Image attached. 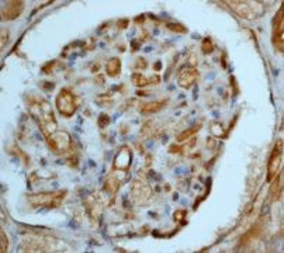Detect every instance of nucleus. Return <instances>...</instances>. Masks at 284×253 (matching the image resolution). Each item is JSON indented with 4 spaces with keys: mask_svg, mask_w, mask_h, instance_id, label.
<instances>
[{
    "mask_svg": "<svg viewBox=\"0 0 284 253\" xmlns=\"http://www.w3.org/2000/svg\"><path fill=\"white\" fill-rule=\"evenodd\" d=\"M4 41H6V30L1 31V47H4Z\"/></svg>",
    "mask_w": 284,
    "mask_h": 253,
    "instance_id": "obj_27",
    "label": "nucleus"
},
{
    "mask_svg": "<svg viewBox=\"0 0 284 253\" xmlns=\"http://www.w3.org/2000/svg\"><path fill=\"white\" fill-rule=\"evenodd\" d=\"M233 13H236L239 17L246 20L258 19L263 14L264 6L260 1H248V0H232L225 1Z\"/></svg>",
    "mask_w": 284,
    "mask_h": 253,
    "instance_id": "obj_2",
    "label": "nucleus"
},
{
    "mask_svg": "<svg viewBox=\"0 0 284 253\" xmlns=\"http://www.w3.org/2000/svg\"><path fill=\"white\" fill-rule=\"evenodd\" d=\"M24 9V3L23 1H7V4L3 7V19L4 20H14L21 14V11Z\"/></svg>",
    "mask_w": 284,
    "mask_h": 253,
    "instance_id": "obj_14",
    "label": "nucleus"
},
{
    "mask_svg": "<svg viewBox=\"0 0 284 253\" xmlns=\"http://www.w3.org/2000/svg\"><path fill=\"white\" fill-rule=\"evenodd\" d=\"M105 72L110 77H116L121 72V61L118 58H111L105 65Z\"/></svg>",
    "mask_w": 284,
    "mask_h": 253,
    "instance_id": "obj_16",
    "label": "nucleus"
},
{
    "mask_svg": "<svg viewBox=\"0 0 284 253\" xmlns=\"http://www.w3.org/2000/svg\"><path fill=\"white\" fill-rule=\"evenodd\" d=\"M201 129V123L200 124H196V126H193L191 128H189V129H184L183 132H180L179 135H178V138H176V141L178 142H183V141H186V139H189V138H191L197 131H200Z\"/></svg>",
    "mask_w": 284,
    "mask_h": 253,
    "instance_id": "obj_17",
    "label": "nucleus"
},
{
    "mask_svg": "<svg viewBox=\"0 0 284 253\" xmlns=\"http://www.w3.org/2000/svg\"><path fill=\"white\" fill-rule=\"evenodd\" d=\"M131 197L138 205H145L152 197V189L145 180H135L131 184Z\"/></svg>",
    "mask_w": 284,
    "mask_h": 253,
    "instance_id": "obj_7",
    "label": "nucleus"
},
{
    "mask_svg": "<svg viewBox=\"0 0 284 253\" xmlns=\"http://www.w3.org/2000/svg\"><path fill=\"white\" fill-rule=\"evenodd\" d=\"M66 196V191H53V193H37L27 196V200L32 207H48L56 208L61 205V202Z\"/></svg>",
    "mask_w": 284,
    "mask_h": 253,
    "instance_id": "obj_3",
    "label": "nucleus"
},
{
    "mask_svg": "<svg viewBox=\"0 0 284 253\" xmlns=\"http://www.w3.org/2000/svg\"><path fill=\"white\" fill-rule=\"evenodd\" d=\"M138 66H142V68H145V66H147V62H145V59L139 58V59H138Z\"/></svg>",
    "mask_w": 284,
    "mask_h": 253,
    "instance_id": "obj_26",
    "label": "nucleus"
},
{
    "mask_svg": "<svg viewBox=\"0 0 284 253\" xmlns=\"http://www.w3.org/2000/svg\"><path fill=\"white\" fill-rule=\"evenodd\" d=\"M155 68H156V69H158V71H159V69H160V62L156 63V65H155Z\"/></svg>",
    "mask_w": 284,
    "mask_h": 253,
    "instance_id": "obj_28",
    "label": "nucleus"
},
{
    "mask_svg": "<svg viewBox=\"0 0 284 253\" xmlns=\"http://www.w3.org/2000/svg\"><path fill=\"white\" fill-rule=\"evenodd\" d=\"M201 51H203L204 53L212 52V42H211L210 38H204V40H203V44H201Z\"/></svg>",
    "mask_w": 284,
    "mask_h": 253,
    "instance_id": "obj_21",
    "label": "nucleus"
},
{
    "mask_svg": "<svg viewBox=\"0 0 284 253\" xmlns=\"http://www.w3.org/2000/svg\"><path fill=\"white\" fill-rule=\"evenodd\" d=\"M284 20H283V9L280 7L277 16L274 17L273 23V45L276 50H279L280 52H283L284 48Z\"/></svg>",
    "mask_w": 284,
    "mask_h": 253,
    "instance_id": "obj_9",
    "label": "nucleus"
},
{
    "mask_svg": "<svg viewBox=\"0 0 284 253\" xmlns=\"http://www.w3.org/2000/svg\"><path fill=\"white\" fill-rule=\"evenodd\" d=\"M184 215H186V211L184 210L176 211V212L173 214V220H175L176 222H180L183 218H184Z\"/></svg>",
    "mask_w": 284,
    "mask_h": 253,
    "instance_id": "obj_24",
    "label": "nucleus"
},
{
    "mask_svg": "<svg viewBox=\"0 0 284 253\" xmlns=\"http://www.w3.org/2000/svg\"><path fill=\"white\" fill-rule=\"evenodd\" d=\"M131 80H132V83L135 84L137 87H145V86L149 84V79L142 74H134L131 76Z\"/></svg>",
    "mask_w": 284,
    "mask_h": 253,
    "instance_id": "obj_18",
    "label": "nucleus"
},
{
    "mask_svg": "<svg viewBox=\"0 0 284 253\" xmlns=\"http://www.w3.org/2000/svg\"><path fill=\"white\" fill-rule=\"evenodd\" d=\"M127 176V172H123V170H114L104 183V190L110 194H116L118 189L121 187V183L124 181Z\"/></svg>",
    "mask_w": 284,
    "mask_h": 253,
    "instance_id": "obj_13",
    "label": "nucleus"
},
{
    "mask_svg": "<svg viewBox=\"0 0 284 253\" xmlns=\"http://www.w3.org/2000/svg\"><path fill=\"white\" fill-rule=\"evenodd\" d=\"M48 145L51 148V151L56 152V153H63L71 151L72 148V138L68 132L65 131H56L53 132L50 138H47Z\"/></svg>",
    "mask_w": 284,
    "mask_h": 253,
    "instance_id": "obj_6",
    "label": "nucleus"
},
{
    "mask_svg": "<svg viewBox=\"0 0 284 253\" xmlns=\"http://www.w3.org/2000/svg\"><path fill=\"white\" fill-rule=\"evenodd\" d=\"M222 126L220 124H212V128H211V131H212V134L215 135V137H222L224 134H222Z\"/></svg>",
    "mask_w": 284,
    "mask_h": 253,
    "instance_id": "obj_23",
    "label": "nucleus"
},
{
    "mask_svg": "<svg viewBox=\"0 0 284 253\" xmlns=\"http://www.w3.org/2000/svg\"><path fill=\"white\" fill-rule=\"evenodd\" d=\"M199 77V71L193 66H187V68H183L180 69L179 74H178V83L180 87L183 89H190L193 84L196 83Z\"/></svg>",
    "mask_w": 284,
    "mask_h": 253,
    "instance_id": "obj_12",
    "label": "nucleus"
},
{
    "mask_svg": "<svg viewBox=\"0 0 284 253\" xmlns=\"http://www.w3.org/2000/svg\"><path fill=\"white\" fill-rule=\"evenodd\" d=\"M97 124H99V126L100 128H105V126H108V124H110V117L107 116V114H100L99 116V120H97Z\"/></svg>",
    "mask_w": 284,
    "mask_h": 253,
    "instance_id": "obj_22",
    "label": "nucleus"
},
{
    "mask_svg": "<svg viewBox=\"0 0 284 253\" xmlns=\"http://www.w3.org/2000/svg\"><path fill=\"white\" fill-rule=\"evenodd\" d=\"M132 162V151L129 147H123L117 152L114 162H113V169L114 170H123L128 172Z\"/></svg>",
    "mask_w": 284,
    "mask_h": 253,
    "instance_id": "obj_10",
    "label": "nucleus"
},
{
    "mask_svg": "<svg viewBox=\"0 0 284 253\" xmlns=\"http://www.w3.org/2000/svg\"><path fill=\"white\" fill-rule=\"evenodd\" d=\"M28 107H30L32 117L38 121V126H40L44 137L50 138L53 132H56V120L53 117L52 107L48 101L32 96Z\"/></svg>",
    "mask_w": 284,
    "mask_h": 253,
    "instance_id": "obj_1",
    "label": "nucleus"
},
{
    "mask_svg": "<svg viewBox=\"0 0 284 253\" xmlns=\"http://www.w3.org/2000/svg\"><path fill=\"white\" fill-rule=\"evenodd\" d=\"M166 27H168L170 31L178 32V34H184V32H187V30H186V27H183L181 24H175V23H169V24H166Z\"/></svg>",
    "mask_w": 284,
    "mask_h": 253,
    "instance_id": "obj_19",
    "label": "nucleus"
},
{
    "mask_svg": "<svg viewBox=\"0 0 284 253\" xmlns=\"http://www.w3.org/2000/svg\"><path fill=\"white\" fill-rule=\"evenodd\" d=\"M282 159H283V139H277L274 144L272 155L269 158V165H267V181H272L273 177L277 176L282 166Z\"/></svg>",
    "mask_w": 284,
    "mask_h": 253,
    "instance_id": "obj_5",
    "label": "nucleus"
},
{
    "mask_svg": "<svg viewBox=\"0 0 284 253\" xmlns=\"http://www.w3.org/2000/svg\"><path fill=\"white\" fill-rule=\"evenodd\" d=\"M168 103V99H162V100H155V101H151V103H145L144 105L139 107V111L145 116H149V114H155L160 111L165 105Z\"/></svg>",
    "mask_w": 284,
    "mask_h": 253,
    "instance_id": "obj_15",
    "label": "nucleus"
},
{
    "mask_svg": "<svg viewBox=\"0 0 284 253\" xmlns=\"http://www.w3.org/2000/svg\"><path fill=\"white\" fill-rule=\"evenodd\" d=\"M0 236H1V245H0V252H7V249H9V239H7V236H6V233L4 231L0 232Z\"/></svg>",
    "mask_w": 284,
    "mask_h": 253,
    "instance_id": "obj_20",
    "label": "nucleus"
},
{
    "mask_svg": "<svg viewBox=\"0 0 284 253\" xmlns=\"http://www.w3.org/2000/svg\"><path fill=\"white\" fill-rule=\"evenodd\" d=\"M159 76H152L151 79H149V83H154V84H158L159 83Z\"/></svg>",
    "mask_w": 284,
    "mask_h": 253,
    "instance_id": "obj_25",
    "label": "nucleus"
},
{
    "mask_svg": "<svg viewBox=\"0 0 284 253\" xmlns=\"http://www.w3.org/2000/svg\"><path fill=\"white\" fill-rule=\"evenodd\" d=\"M23 252H51V246L42 238L28 236L21 245Z\"/></svg>",
    "mask_w": 284,
    "mask_h": 253,
    "instance_id": "obj_11",
    "label": "nucleus"
},
{
    "mask_svg": "<svg viewBox=\"0 0 284 253\" xmlns=\"http://www.w3.org/2000/svg\"><path fill=\"white\" fill-rule=\"evenodd\" d=\"M55 104H56L59 113H61L63 117H72L75 113H76V110H77L79 101H77V99L75 97V95L71 90L62 89V90L58 93V96H56Z\"/></svg>",
    "mask_w": 284,
    "mask_h": 253,
    "instance_id": "obj_4",
    "label": "nucleus"
},
{
    "mask_svg": "<svg viewBox=\"0 0 284 253\" xmlns=\"http://www.w3.org/2000/svg\"><path fill=\"white\" fill-rule=\"evenodd\" d=\"M103 204L104 201H103V197L100 196V193H92L84 199V207L92 220H97L102 215Z\"/></svg>",
    "mask_w": 284,
    "mask_h": 253,
    "instance_id": "obj_8",
    "label": "nucleus"
}]
</instances>
